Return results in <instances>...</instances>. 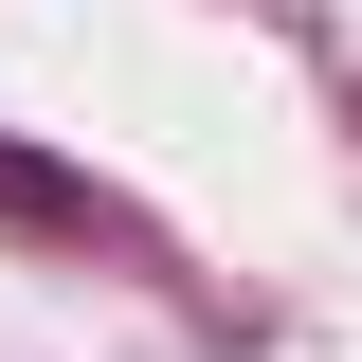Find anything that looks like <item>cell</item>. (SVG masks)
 <instances>
[{"instance_id": "cell-1", "label": "cell", "mask_w": 362, "mask_h": 362, "mask_svg": "<svg viewBox=\"0 0 362 362\" xmlns=\"http://www.w3.org/2000/svg\"><path fill=\"white\" fill-rule=\"evenodd\" d=\"M0 218L18 235H109V199H90L73 163H37V145H0Z\"/></svg>"}]
</instances>
